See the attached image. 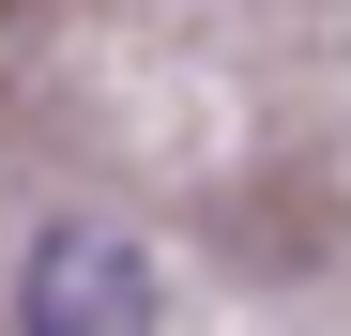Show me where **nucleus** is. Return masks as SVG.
Returning <instances> with one entry per match:
<instances>
[{
    "instance_id": "f257e3e1",
    "label": "nucleus",
    "mask_w": 351,
    "mask_h": 336,
    "mask_svg": "<svg viewBox=\"0 0 351 336\" xmlns=\"http://www.w3.org/2000/svg\"><path fill=\"white\" fill-rule=\"evenodd\" d=\"M0 321H16V336H153V321H168L153 245L123 230V214H46V230L16 245Z\"/></svg>"
}]
</instances>
